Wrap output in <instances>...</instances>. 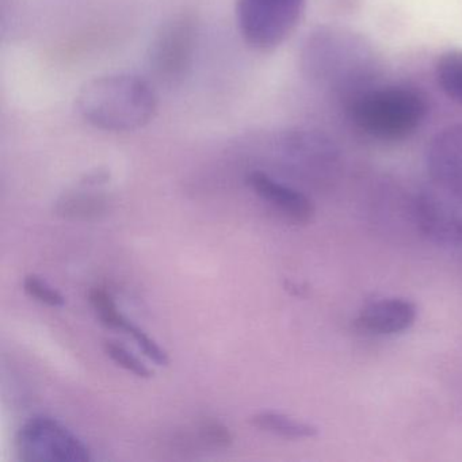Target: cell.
Segmentation results:
<instances>
[{"mask_svg":"<svg viewBox=\"0 0 462 462\" xmlns=\"http://www.w3.org/2000/svg\"><path fill=\"white\" fill-rule=\"evenodd\" d=\"M199 39V23L191 13L174 15L159 28L148 51L151 74L159 85H182L193 69Z\"/></svg>","mask_w":462,"mask_h":462,"instance_id":"277c9868","label":"cell"},{"mask_svg":"<svg viewBox=\"0 0 462 462\" xmlns=\"http://www.w3.org/2000/svg\"><path fill=\"white\" fill-rule=\"evenodd\" d=\"M23 291L29 297L48 307L59 308L66 304V299L60 291H56L50 283L34 274L26 275L23 280Z\"/></svg>","mask_w":462,"mask_h":462,"instance_id":"9a60e30c","label":"cell"},{"mask_svg":"<svg viewBox=\"0 0 462 462\" xmlns=\"http://www.w3.org/2000/svg\"><path fill=\"white\" fill-rule=\"evenodd\" d=\"M429 106L419 91L402 86L369 88L347 99V113L354 125L383 142L404 140L415 134Z\"/></svg>","mask_w":462,"mask_h":462,"instance_id":"3957f363","label":"cell"},{"mask_svg":"<svg viewBox=\"0 0 462 462\" xmlns=\"http://www.w3.org/2000/svg\"><path fill=\"white\" fill-rule=\"evenodd\" d=\"M251 424L261 431L272 432L289 439H305L315 438L319 434L318 427L313 424L274 411L256 413L251 418Z\"/></svg>","mask_w":462,"mask_h":462,"instance_id":"8fae6325","label":"cell"},{"mask_svg":"<svg viewBox=\"0 0 462 462\" xmlns=\"http://www.w3.org/2000/svg\"><path fill=\"white\" fill-rule=\"evenodd\" d=\"M418 216L426 234L446 242L462 240V202L435 189L419 197Z\"/></svg>","mask_w":462,"mask_h":462,"instance_id":"ba28073f","label":"cell"},{"mask_svg":"<svg viewBox=\"0 0 462 462\" xmlns=\"http://www.w3.org/2000/svg\"><path fill=\"white\" fill-rule=\"evenodd\" d=\"M245 180L256 196L272 204L293 223L308 224L315 217V205L304 193L278 182L266 172H250Z\"/></svg>","mask_w":462,"mask_h":462,"instance_id":"30bf717a","label":"cell"},{"mask_svg":"<svg viewBox=\"0 0 462 462\" xmlns=\"http://www.w3.org/2000/svg\"><path fill=\"white\" fill-rule=\"evenodd\" d=\"M123 331H125L126 334L134 337L140 350H142L144 356H148L153 364L159 365V366H167V365H169V354H167L152 337H148L143 329H140L139 327L134 326V323L128 320L125 326H124Z\"/></svg>","mask_w":462,"mask_h":462,"instance_id":"e0dca14e","label":"cell"},{"mask_svg":"<svg viewBox=\"0 0 462 462\" xmlns=\"http://www.w3.org/2000/svg\"><path fill=\"white\" fill-rule=\"evenodd\" d=\"M426 164L435 189L462 202V123L448 126L432 137Z\"/></svg>","mask_w":462,"mask_h":462,"instance_id":"52a82bcc","label":"cell"},{"mask_svg":"<svg viewBox=\"0 0 462 462\" xmlns=\"http://www.w3.org/2000/svg\"><path fill=\"white\" fill-rule=\"evenodd\" d=\"M300 60L305 77L348 98L369 88L380 67L374 48L365 37L329 26L307 37Z\"/></svg>","mask_w":462,"mask_h":462,"instance_id":"6da1fadb","label":"cell"},{"mask_svg":"<svg viewBox=\"0 0 462 462\" xmlns=\"http://www.w3.org/2000/svg\"><path fill=\"white\" fill-rule=\"evenodd\" d=\"M305 6L307 0H236L240 36L253 50H275L296 31Z\"/></svg>","mask_w":462,"mask_h":462,"instance_id":"5b68a950","label":"cell"},{"mask_svg":"<svg viewBox=\"0 0 462 462\" xmlns=\"http://www.w3.org/2000/svg\"><path fill=\"white\" fill-rule=\"evenodd\" d=\"M105 353L112 358L118 366L123 369L128 370V372L134 373L137 377L151 378L153 375V372L148 369L139 358L129 353L124 346L118 345L117 342L113 340H106L104 343Z\"/></svg>","mask_w":462,"mask_h":462,"instance_id":"2e32d148","label":"cell"},{"mask_svg":"<svg viewBox=\"0 0 462 462\" xmlns=\"http://www.w3.org/2000/svg\"><path fill=\"white\" fill-rule=\"evenodd\" d=\"M107 199L97 194H67L61 197L56 204V212L64 218L71 220H97L105 215Z\"/></svg>","mask_w":462,"mask_h":462,"instance_id":"7c38bea8","label":"cell"},{"mask_svg":"<svg viewBox=\"0 0 462 462\" xmlns=\"http://www.w3.org/2000/svg\"><path fill=\"white\" fill-rule=\"evenodd\" d=\"M88 301L96 310L102 326L123 331L128 319L118 310L113 297L105 289L93 288L88 291Z\"/></svg>","mask_w":462,"mask_h":462,"instance_id":"5bb4252c","label":"cell"},{"mask_svg":"<svg viewBox=\"0 0 462 462\" xmlns=\"http://www.w3.org/2000/svg\"><path fill=\"white\" fill-rule=\"evenodd\" d=\"M435 78L443 93L462 106V51L442 53L435 64Z\"/></svg>","mask_w":462,"mask_h":462,"instance_id":"4fadbf2b","label":"cell"},{"mask_svg":"<svg viewBox=\"0 0 462 462\" xmlns=\"http://www.w3.org/2000/svg\"><path fill=\"white\" fill-rule=\"evenodd\" d=\"M17 453L26 462H88L90 450L67 427L47 416L26 421L17 435Z\"/></svg>","mask_w":462,"mask_h":462,"instance_id":"8992f818","label":"cell"},{"mask_svg":"<svg viewBox=\"0 0 462 462\" xmlns=\"http://www.w3.org/2000/svg\"><path fill=\"white\" fill-rule=\"evenodd\" d=\"M199 434L205 442L216 448H231L234 443V434L231 430L215 419H204L199 424Z\"/></svg>","mask_w":462,"mask_h":462,"instance_id":"ac0fdd59","label":"cell"},{"mask_svg":"<svg viewBox=\"0 0 462 462\" xmlns=\"http://www.w3.org/2000/svg\"><path fill=\"white\" fill-rule=\"evenodd\" d=\"M158 99L150 80L140 75L117 72L86 82L77 94L75 109L94 128L134 132L155 118Z\"/></svg>","mask_w":462,"mask_h":462,"instance_id":"7a4b0ae2","label":"cell"},{"mask_svg":"<svg viewBox=\"0 0 462 462\" xmlns=\"http://www.w3.org/2000/svg\"><path fill=\"white\" fill-rule=\"evenodd\" d=\"M418 308L412 301L400 297L370 302L359 312L356 324L359 329L378 337L402 334L413 326Z\"/></svg>","mask_w":462,"mask_h":462,"instance_id":"9c48e42d","label":"cell"}]
</instances>
